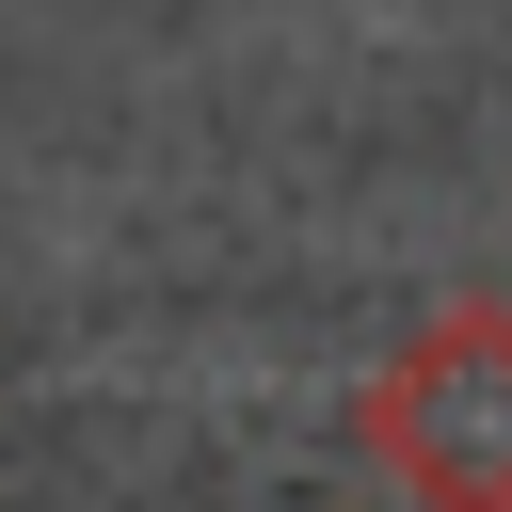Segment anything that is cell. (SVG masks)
Here are the masks:
<instances>
[{
    "label": "cell",
    "instance_id": "1",
    "mask_svg": "<svg viewBox=\"0 0 512 512\" xmlns=\"http://www.w3.org/2000/svg\"><path fill=\"white\" fill-rule=\"evenodd\" d=\"M352 432L384 480H416L432 512H512V304L464 288L432 304L368 384H352Z\"/></svg>",
    "mask_w": 512,
    "mask_h": 512
}]
</instances>
